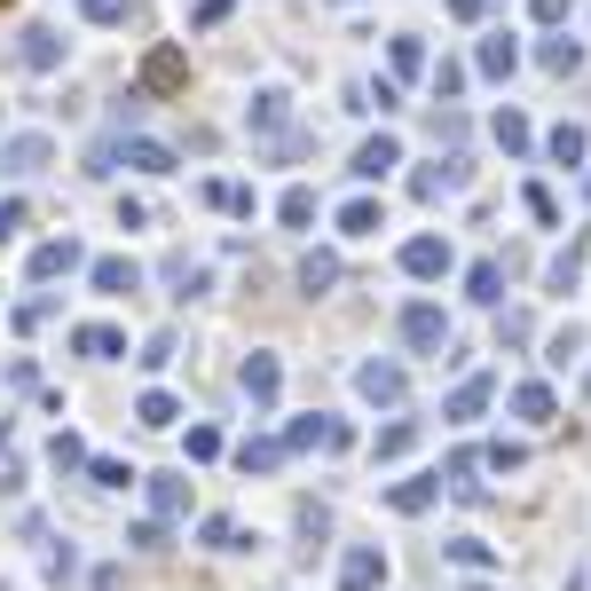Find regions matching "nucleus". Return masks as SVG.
Instances as JSON below:
<instances>
[{
	"label": "nucleus",
	"instance_id": "obj_29",
	"mask_svg": "<svg viewBox=\"0 0 591 591\" xmlns=\"http://www.w3.org/2000/svg\"><path fill=\"white\" fill-rule=\"evenodd\" d=\"M465 292H473L481 308H497V300H504V261H473V269H465Z\"/></svg>",
	"mask_w": 591,
	"mask_h": 591
},
{
	"label": "nucleus",
	"instance_id": "obj_21",
	"mask_svg": "<svg viewBox=\"0 0 591 591\" xmlns=\"http://www.w3.org/2000/svg\"><path fill=\"white\" fill-rule=\"evenodd\" d=\"M473 473H481V458H473V450H458V458H450V481H442V489H450L458 504H481V497H489V481H473Z\"/></svg>",
	"mask_w": 591,
	"mask_h": 591
},
{
	"label": "nucleus",
	"instance_id": "obj_46",
	"mask_svg": "<svg viewBox=\"0 0 591 591\" xmlns=\"http://www.w3.org/2000/svg\"><path fill=\"white\" fill-rule=\"evenodd\" d=\"M434 96H442V103L465 96V63H434Z\"/></svg>",
	"mask_w": 591,
	"mask_h": 591
},
{
	"label": "nucleus",
	"instance_id": "obj_9",
	"mask_svg": "<svg viewBox=\"0 0 591 591\" xmlns=\"http://www.w3.org/2000/svg\"><path fill=\"white\" fill-rule=\"evenodd\" d=\"M450 261H458V252H450L442 237H410V244H402V269H410L418 284H434V277H450Z\"/></svg>",
	"mask_w": 591,
	"mask_h": 591
},
{
	"label": "nucleus",
	"instance_id": "obj_45",
	"mask_svg": "<svg viewBox=\"0 0 591 591\" xmlns=\"http://www.w3.org/2000/svg\"><path fill=\"white\" fill-rule=\"evenodd\" d=\"M127 544H134V552H166V521H134Z\"/></svg>",
	"mask_w": 591,
	"mask_h": 591
},
{
	"label": "nucleus",
	"instance_id": "obj_1",
	"mask_svg": "<svg viewBox=\"0 0 591 591\" xmlns=\"http://www.w3.org/2000/svg\"><path fill=\"white\" fill-rule=\"evenodd\" d=\"M394 331H402V348H410V355H442V348H450V315H442L434 300H410Z\"/></svg>",
	"mask_w": 591,
	"mask_h": 591
},
{
	"label": "nucleus",
	"instance_id": "obj_16",
	"mask_svg": "<svg viewBox=\"0 0 591 591\" xmlns=\"http://www.w3.org/2000/svg\"><path fill=\"white\" fill-rule=\"evenodd\" d=\"M284 458H292V450H284L277 434H252V442H237V473H244V481H252V473H277Z\"/></svg>",
	"mask_w": 591,
	"mask_h": 591
},
{
	"label": "nucleus",
	"instance_id": "obj_55",
	"mask_svg": "<svg viewBox=\"0 0 591 591\" xmlns=\"http://www.w3.org/2000/svg\"><path fill=\"white\" fill-rule=\"evenodd\" d=\"M340 9H355V0H340Z\"/></svg>",
	"mask_w": 591,
	"mask_h": 591
},
{
	"label": "nucleus",
	"instance_id": "obj_18",
	"mask_svg": "<svg viewBox=\"0 0 591 591\" xmlns=\"http://www.w3.org/2000/svg\"><path fill=\"white\" fill-rule=\"evenodd\" d=\"M119 158L134 166V174H174V150L150 142V134H127V142H119Z\"/></svg>",
	"mask_w": 591,
	"mask_h": 591
},
{
	"label": "nucleus",
	"instance_id": "obj_44",
	"mask_svg": "<svg viewBox=\"0 0 591 591\" xmlns=\"http://www.w3.org/2000/svg\"><path fill=\"white\" fill-rule=\"evenodd\" d=\"M229 9H237V0H190V32H213Z\"/></svg>",
	"mask_w": 591,
	"mask_h": 591
},
{
	"label": "nucleus",
	"instance_id": "obj_6",
	"mask_svg": "<svg viewBox=\"0 0 591 591\" xmlns=\"http://www.w3.org/2000/svg\"><path fill=\"white\" fill-rule=\"evenodd\" d=\"M88 284L103 300H127V292H142V269L127 261V252H103V261H88Z\"/></svg>",
	"mask_w": 591,
	"mask_h": 591
},
{
	"label": "nucleus",
	"instance_id": "obj_47",
	"mask_svg": "<svg viewBox=\"0 0 591 591\" xmlns=\"http://www.w3.org/2000/svg\"><path fill=\"white\" fill-rule=\"evenodd\" d=\"M88 9V24H127V0H79Z\"/></svg>",
	"mask_w": 591,
	"mask_h": 591
},
{
	"label": "nucleus",
	"instance_id": "obj_23",
	"mask_svg": "<svg viewBox=\"0 0 591 591\" xmlns=\"http://www.w3.org/2000/svg\"><path fill=\"white\" fill-rule=\"evenodd\" d=\"M583 348H591V331H583V323H560L552 340H544V363L568 371V363H583Z\"/></svg>",
	"mask_w": 591,
	"mask_h": 591
},
{
	"label": "nucleus",
	"instance_id": "obj_53",
	"mask_svg": "<svg viewBox=\"0 0 591 591\" xmlns=\"http://www.w3.org/2000/svg\"><path fill=\"white\" fill-rule=\"evenodd\" d=\"M450 17H458V24H481V17H489V0H450Z\"/></svg>",
	"mask_w": 591,
	"mask_h": 591
},
{
	"label": "nucleus",
	"instance_id": "obj_41",
	"mask_svg": "<svg viewBox=\"0 0 591 591\" xmlns=\"http://www.w3.org/2000/svg\"><path fill=\"white\" fill-rule=\"evenodd\" d=\"M88 481H96V489H127V481H142V473H127L119 458H88Z\"/></svg>",
	"mask_w": 591,
	"mask_h": 591
},
{
	"label": "nucleus",
	"instance_id": "obj_14",
	"mask_svg": "<svg viewBox=\"0 0 591 591\" xmlns=\"http://www.w3.org/2000/svg\"><path fill=\"white\" fill-rule=\"evenodd\" d=\"M434 497H442V473H418V481H394L387 489V504L402 521H418V513H434Z\"/></svg>",
	"mask_w": 591,
	"mask_h": 591
},
{
	"label": "nucleus",
	"instance_id": "obj_52",
	"mask_svg": "<svg viewBox=\"0 0 591 591\" xmlns=\"http://www.w3.org/2000/svg\"><path fill=\"white\" fill-rule=\"evenodd\" d=\"M529 17H537V24H560V17H568V0H529Z\"/></svg>",
	"mask_w": 591,
	"mask_h": 591
},
{
	"label": "nucleus",
	"instance_id": "obj_34",
	"mask_svg": "<svg viewBox=\"0 0 591 591\" xmlns=\"http://www.w3.org/2000/svg\"><path fill=\"white\" fill-rule=\"evenodd\" d=\"M206 206H221V213L252 221V190H244V182H206Z\"/></svg>",
	"mask_w": 591,
	"mask_h": 591
},
{
	"label": "nucleus",
	"instance_id": "obj_11",
	"mask_svg": "<svg viewBox=\"0 0 591 591\" xmlns=\"http://www.w3.org/2000/svg\"><path fill=\"white\" fill-rule=\"evenodd\" d=\"M489 402H497V379H458V387H450V402H442V418H450V427H473Z\"/></svg>",
	"mask_w": 591,
	"mask_h": 591
},
{
	"label": "nucleus",
	"instance_id": "obj_38",
	"mask_svg": "<svg viewBox=\"0 0 591 591\" xmlns=\"http://www.w3.org/2000/svg\"><path fill=\"white\" fill-rule=\"evenodd\" d=\"M277 213H284V229H308V221H315V190H284Z\"/></svg>",
	"mask_w": 591,
	"mask_h": 591
},
{
	"label": "nucleus",
	"instance_id": "obj_36",
	"mask_svg": "<svg viewBox=\"0 0 591 591\" xmlns=\"http://www.w3.org/2000/svg\"><path fill=\"white\" fill-rule=\"evenodd\" d=\"M575 277H583V244L552 252V269H544V284H552V292H575Z\"/></svg>",
	"mask_w": 591,
	"mask_h": 591
},
{
	"label": "nucleus",
	"instance_id": "obj_19",
	"mask_svg": "<svg viewBox=\"0 0 591 591\" xmlns=\"http://www.w3.org/2000/svg\"><path fill=\"white\" fill-rule=\"evenodd\" d=\"M284 119H292V96H284V88H261V96H252V111H244L252 134H277Z\"/></svg>",
	"mask_w": 591,
	"mask_h": 591
},
{
	"label": "nucleus",
	"instance_id": "obj_32",
	"mask_svg": "<svg viewBox=\"0 0 591 591\" xmlns=\"http://www.w3.org/2000/svg\"><path fill=\"white\" fill-rule=\"evenodd\" d=\"M331 442V418L323 410H308V418H292V427H284V450H323Z\"/></svg>",
	"mask_w": 591,
	"mask_h": 591
},
{
	"label": "nucleus",
	"instance_id": "obj_4",
	"mask_svg": "<svg viewBox=\"0 0 591 591\" xmlns=\"http://www.w3.org/2000/svg\"><path fill=\"white\" fill-rule=\"evenodd\" d=\"M71 269H88V244H79V237H48V244L32 252V284H56V277H71Z\"/></svg>",
	"mask_w": 591,
	"mask_h": 591
},
{
	"label": "nucleus",
	"instance_id": "obj_33",
	"mask_svg": "<svg viewBox=\"0 0 591 591\" xmlns=\"http://www.w3.org/2000/svg\"><path fill=\"white\" fill-rule=\"evenodd\" d=\"M418 450V418H394V427H379V442H371V458H410Z\"/></svg>",
	"mask_w": 591,
	"mask_h": 591
},
{
	"label": "nucleus",
	"instance_id": "obj_12",
	"mask_svg": "<svg viewBox=\"0 0 591 591\" xmlns=\"http://www.w3.org/2000/svg\"><path fill=\"white\" fill-rule=\"evenodd\" d=\"M17 63H24V71H56V63H63V32H56V24H24Z\"/></svg>",
	"mask_w": 591,
	"mask_h": 591
},
{
	"label": "nucleus",
	"instance_id": "obj_39",
	"mask_svg": "<svg viewBox=\"0 0 591 591\" xmlns=\"http://www.w3.org/2000/svg\"><path fill=\"white\" fill-rule=\"evenodd\" d=\"M48 458H56V465H63V473H79V465H88V442H79V434H71V427H63V434H56V442H48Z\"/></svg>",
	"mask_w": 591,
	"mask_h": 591
},
{
	"label": "nucleus",
	"instance_id": "obj_42",
	"mask_svg": "<svg viewBox=\"0 0 591 591\" xmlns=\"http://www.w3.org/2000/svg\"><path fill=\"white\" fill-rule=\"evenodd\" d=\"M481 465H497V473H521V465H529V450H521V442H489V450H481Z\"/></svg>",
	"mask_w": 591,
	"mask_h": 591
},
{
	"label": "nucleus",
	"instance_id": "obj_28",
	"mask_svg": "<svg viewBox=\"0 0 591 591\" xmlns=\"http://www.w3.org/2000/svg\"><path fill=\"white\" fill-rule=\"evenodd\" d=\"M544 150H552L560 166H583V158H591V134H583V127L568 119V127H552V134H544Z\"/></svg>",
	"mask_w": 591,
	"mask_h": 591
},
{
	"label": "nucleus",
	"instance_id": "obj_51",
	"mask_svg": "<svg viewBox=\"0 0 591 591\" xmlns=\"http://www.w3.org/2000/svg\"><path fill=\"white\" fill-rule=\"evenodd\" d=\"M17 229H24V198H0V244H9Z\"/></svg>",
	"mask_w": 591,
	"mask_h": 591
},
{
	"label": "nucleus",
	"instance_id": "obj_7",
	"mask_svg": "<svg viewBox=\"0 0 591 591\" xmlns=\"http://www.w3.org/2000/svg\"><path fill=\"white\" fill-rule=\"evenodd\" d=\"M355 394L379 402V410H394V402L410 394V379H402V363H363V371H355Z\"/></svg>",
	"mask_w": 591,
	"mask_h": 591
},
{
	"label": "nucleus",
	"instance_id": "obj_17",
	"mask_svg": "<svg viewBox=\"0 0 591 591\" xmlns=\"http://www.w3.org/2000/svg\"><path fill=\"white\" fill-rule=\"evenodd\" d=\"M142 489H150V504H158V521H182V513H190V481H182V473H150Z\"/></svg>",
	"mask_w": 591,
	"mask_h": 591
},
{
	"label": "nucleus",
	"instance_id": "obj_13",
	"mask_svg": "<svg viewBox=\"0 0 591 591\" xmlns=\"http://www.w3.org/2000/svg\"><path fill=\"white\" fill-rule=\"evenodd\" d=\"M71 348L88 355V363H119V355H127V331H119V323H79Z\"/></svg>",
	"mask_w": 591,
	"mask_h": 591
},
{
	"label": "nucleus",
	"instance_id": "obj_10",
	"mask_svg": "<svg viewBox=\"0 0 591 591\" xmlns=\"http://www.w3.org/2000/svg\"><path fill=\"white\" fill-rule=\"evenodd\" d=\"M465 190V158H450V166H418L410 174V198H427V206H442V198H458Z\"/></svg>",
	"mask_w": 591,
	"mask_h": 591
},
{
	"label": "nucleus",
	"instance_id": "obj_40",
	"mask_svg": "<svg viewBox=\"0 0 591 591\" xmlns=\"http://www.w3.org/2000/svg\"><path fill=\"white\" fill-rule=\"evenodd\" d=\"M134 363H142V371H166V363H174V331H150Z\"/></svg>",
	"mask_w": 591,
	"mask_h": 591
},
{
	"label": "nucleus",
	"instance_id": "obj_8",
	"mask_svg": "<svg viewBox=\"0 0 591 591\" xmlns=\"http://www.w3.org/2000/svg\"><path fill=\"white\" fill-rule=\"evenodd\" d=\"M387 583V552L379 544H348V560H340V591H379Z\"/></svg>",
	"mask_w": 591,
	"mask_h": 591
},
{
	"label": "nucleus",
	"instance_id": "obj_5",
	"mask_svg": "<svg viewBox=\"0 0 591 591\" xmlns=\"http://www.w3.org/2000/svg\"><path fill=\"white\" fill-rule=\"evenodd\" d=\"M182 79H190V56L182 48H150L142 56V96H174Z\"/></svg>",
	"mask_w": 591,
	"mask_h": 591
},
{
	"label": "nucleus",
	"instance_id": "obj_54",
	"mask_svg": "<svg viewBox=\"0 0 591 591\" xmlns=\"http://www.w3.org/2000/svg\"><path fill=\"white\" fill-rule=\"evenodd\" d=\"M583 198H591V174H583Z\"/></svg>",
	"mask_w": 591,
	"mask_h": 591
},
{
	"label": "nucleus",
	"instance_id": "obj_27",
	"mask_svg": "<svg viewBox=\"0 0 591 591\" xmlns=\"http://www.w3.org/2000/svg\"><path fill=\"white\" fill-rule=\"evenodd\" d=\"M537 63H544V71H560V79H568V71H583V40H568V32H552V40L537 48Z\"/></svg>",
	"mask_w": 591,
	"mask_h": 591
},
{
	"label": "nucleus",
	"instance_id": "obj_26",
	"mask_svg": "<svg viewBox=\"0 0 591 591\" xmlns=\"http://www.w3.org/2000/svg\"><path fill=\"white\" fill-rule=\"evenodd\" d=\"M340 284V252H300V292H331Z\"/></svg>",
	"mask_w": 591,
	"mask_h": 591
},
{
	"label": "nucleus",
	"instance_id": "obj_3",
	"mask_svg": "<svg viewBox=\"0 0 591 591\" xmlns=\"http://www.w3.org/2000/svg\"><path fill=\"white\" fill-rule=\"evenodd\" d=\"M48 158H56L48 134H9V142H0V174H9V182H32Z\"/></svg>",
	"mask_w": 591,
	"mask_h": 591
},
{
	"label": "nucleus",
	"instance_id": "obj_43",
	"mask_svg": "<svg viewBox=\"0 0 591 591\" xmlns=\"http://www.w3.org/2000/svg\"><path fill=\"white\" fill-rule=\"evenodd\" d=\"M529 331H537V323H529L521 308H504V315H497V340H504V348H529Z\"/></svg>",
	"mask_w": 591,
	"mask_h": 591
},
{
	"label": "nucleus",
	"instance_id": "obj_48",
	"mask_svg": "<svg viewBox=\"0 0 591 591\" xmlns=\"http://www.w3.org/2000/svg\"><path fill=\"white\" fill-rule=\"evenodd\" d=\"M529 213H537L544 229H560V206H552V190H544V182H529Z\"/></svg>",
	"mask_w": 591,
	"mask_h": 591
},
{
	"label": "nucleus",
	"instance_id": "obj_2",
	"mask_svg": "<svg viewBox=\"0 0 591 591\" xmlns=\"http://www.w3.org/2000/svg\"><path fill=\"white\" fill-rule=\"evenodd\" d=\"M237 387H244V402H252V410H277V394H284V363H277L269 348H252V355H244V371H237Z\"/></svg>",
	"mask_w": 591,
	"mask_h": 591
},
{
	"label": "nucleus",
	"instance_id": "obj_20",
	"mask_svg": "<svg viewBox=\"0 0 591 591\" xmlns=\"http://www.w3.org/2000/svg\"><path fill=\"white\" fill-rule=\"evenodd\" d=\"M552 410H560V402H552L544 379H521V387H513V418H529V427H552Z\"/></svg>",
	"mask_w": 591,
	"mask_h": 591
},
{
	"label": "nucleus",
	"instance_id": "obj_15",
	"mask_svg": "<svg viewBox=\"0 0 591 591\" xmlns=\"http://www.w3.org/2000/svg\"><path fill=\"white\" fill-rule=\"evenodd\" d=\"M394 166H402V142H394V134H371V142L355 150V174H363V182H387Z\"/></svg>",
	"mask_w": 591,
	"mask_h": 591
},
{
	"label": "nucleus",
	"instance_id": "obj_50",
	"mask_svg": "<svg viewBox=\"0 0 591 591\" xmlns=\"http://www.w3.org/2000/svg\"><path fill=\"white\" fill-rule=\"evenodd\" d=\"M206 458H221V434L213 427H190V465H206Z\"/></svg>",
	"mask_w": 591,
	"mask_h": 591
},
{
	"label": "nucleus",
	"instance_id": "obj_25",
	"mask_svg": "<svg viewBox=\"0 0 591 591\" xmlns=\"http://www.w3.org/2000/svg\"><path fill=\"white\" fill-rule=\"evenodd\" d=\"M379 229H387L379 198H348V206H340V237H379Z\"/></svg>",
	"mask_w": 591,
	"mask_h": 591
},
{
	"label": "nucleus",
	"instance_id": "obj_24",
	"mask_svg": "<svg viewBox=\"0 0 591 591\" xmlns=\"http://www.w3.org/2000/svg\"><path fill=\"white\" fill-rule=\"evenodd\" d=\"M134 418H142V427H150V434H166V427H174V418H182V402H174V394H166V387H142V402H134Z\"/></svg>",
	"mask_w": 591,
	"mask_h": 591
},
{
	"label": "nucleus",
	"instance_id": "obj_37",
	"mask_svg": "<svg viewBox=\"0 0 591 591\" xmlns=\"http://www.w3.org/2000/svg\"><path fill=\"white\" fill-rule=\"evenodd\" d=\"M387 63H394V79H418V71H427V48H418V40L402 32V40L387 48Z\"/></svg>",
	"mask_w": 591,
	"mask_h": 591
},
{
	"label": "nucleus",
	"instance_id": "obj_22",
	"mask_svg": "<svg viewBox=\"0 0 591 591\" xmlns=\"http://www.w3.org/2000/svg\"><path fill=\"white\" fill-rule=\"evenodd\" d=\"M473 63H481V79H513V63H521V48H513V32H489Z\"/></svg>",
	"mask_w": 591,
	"mask_h": 591
},
{
	"label": "nucleus",
	"instance_id": "obj_30",
	"mask_svg": "<svg viewBox=\"0 0 591 591\" xmlns=\"http://www.w3.org/2000/svg\"><path fill=\"white\" fill-rule=\"evenodd\" d=\"M198 544H206V552H244L252 537H244V529H237L229 513H213V521H198Z\"/></svg>",
	"mask_w": 591,
	"mask_h": 591
},
{
	"label": "nucleus",
	"instance_id": "obj_49",
	"mask_svg": "<svg viewBox=\"0 0 591 591\" xmlns=\"http://www.w3.org/2000/svg\"><path fill=\"white\" fill-rule=\"evenodd\" d=\"M56 315V300H17V331H40Z\"/></svg>",
	"mask_w": 591,
	"mask_h": 591
},
{
	"label": "nucleus",
	"instance_id": "obj_35",
	"mask_svg": "<svg viewBox=\"0 0 591 591\" xmlns=\"http://www.w3.org/2000/svg\"><path fill=\"white\" fill-rule=\"evenodd\" d=\"M529 142H537V134H529V119H521V111H497V150H504V158H521Z\"/></svg>",
	"mask_w": 591,
	"mask_h": 591
},
{
	"label": "nucleus",
	"instance_id": "obj_31",
	"mask_svg": "<svg viewBox=\"0 0 591 591\" xmlns=\"http://www.w3.org/2000/svg\"><path fill=\"white\" fill-rule=\"evenodd\" d=\"M442 552H450V560L465 568V575H481V568H497V544H489V537H450Z\"/></svg>",
	"mask_w": 591,
	"mask_h": 591
}]
</instances>
